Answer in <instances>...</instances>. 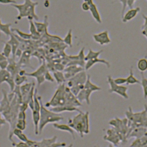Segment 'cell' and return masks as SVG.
<instances>
[{
    "label": "cell",
    "mask_w": 147,
    "mask_h": 147,
    "mask_svg": "<svg viewBox=\"0 0 147 147\" xmlns=\"http://www.w3.org/2000/svg\"><path fill=\"white\" fill-rule=\"evenodd\" d=\"M68 124L83 138L84 134H87L90 132L89 113L79 112L72 118H68Z\"/></svg>",
    "instance_id": "6da1fadb"
},
{
    "label": "cell",
    "mask_w": 147,
    "mask_h": 147,
    "mask_svg": "<svg viewBox=\"0 0 147 147\" xmlns=\"http://www.w3.org/2000/svg\"><path fill=\"white\" fill-rule=\"evenodd\" d=\"M38 5V2H33L32 0H25L22 4L13 3L10 5L16 8L18 12V16L16 17L17 20H20L22 18L27 17L28 20H38V17L35 12V8Z\"/></svg>",
    "instance_id": "7a4b0ae2"
},
{
    "label": "cell",
    "mask_w": 147,
    "mask_h": 147,
    "mask_svg": "<svg viewBox=\"0 0 147 147\" xmlns=\"http://www.w3.org/2000/svg\"><path fill=\"white\" fill-rule=\"evenodd\" d=\"M40 103H41V109H40V119L39 122L38 126V131L39 134H41L44 127L49 123H55L57 122L60 121H62L64 118L60 115V113H55L52 110H48L44 105H43L41 98L38 96Z\"/></svg>",
    "instance_id": "3957f363"
},
{
    "label": "cell",
    "mask_w": 147,
    "mask_h": 147,
    "mask_svg": "<svg viewBox=\"0 0 147 147\" xmlns=\"http://www.w3.org/2000/svg\"><path fill=\"white\" fill-rule=\"evenodd\" d=\"M66 87L67 86L64 83L59 84L51 99L45 104V106L46 107H53L63 106H74L72 105L67 99Z\"/></svg>",
    "instance_id": "277c9868"
},
{
    "label": "cell",
    "mask_w": 147,
    "mask_h": 147,
    "mask_svg": "<svg viewBox=\"0 0 147 147\" xmlns=\"http://www.w3.org/2000/svg\"><path fill=\"white\" fill-rule=\"evenodd\" d=\"M101 88L96 84L92 83L90 80V75H88L87 79L84 84V88L79 92V93L76 96L80 102H83L85 101L87 105L90 104V96L91 94L96 91H99Z\"/></svg>",
    "instance_id": "5b68a950"
},
{
    "label": "cell",
    "mask_w": 147,
    "mask_h": 147,
    "mask_svg": "<svg viewBox=\"0 0 147 147\" xmlns=\"http://www.w3.org/2000/svg\"><path fill=\"white\" fill-rule=\"evenodd\" d=\"M109 123L113 126V128L119 136L121 141L122 142L125 141L127 138V135L129 129L128 126V119L126 118L121 119L116 118L110 121Z\"/></svg>",
    "instance_id": "8992f818"
},
{
    "label": "cell",
    "mask_w": 147,
    "mask_h": 147,
    "mask_svg": "<svg viewBox=\"0 0 147 147\" xmlns=\"http://www.w3.org/2000/svg\"><path fill=\"white\" fill-rule=\"evenodd\" d=\"M107 82L110 86V88L109 90V92L110 93L117 94L126 99H127L129 98V95L127 93L128 88L127 87L116 84L114 82V79H113V78L110 75L107 76Z\"/></svg>",
    "instance_id": "52a82bcc"
},
{
    "label": "cell",
    "mask_w": 147,
    "mask_h": 147,
    "mask_svg": "<svg viewBox=\"0 0 147 147\" xmlns=\"http://www.w3.org/2000/svg\"><path fill=\"white\" fill-rule=\"evenodd\" d=\"M48 70L49 69L47 67L45 60H44L42 62V64H41V65L36 71L30 73L26 72L25 75L27 76L35 78L37 80V87H39L45 80V74Z\"/></svg>",
    "instance_id": "ba28073f"
},
{
    "label": "cell",
    "mask_w": 147,
    "mask_h": 147,
    "mask_svg": "<svg viewBox=\"0 0 147 147\" xmlns=\"http://www.w3.org/2000/svg\"><path fill=\"white\" fill-rule=\"evenodd\" d=\"M88 75H87L84 70L76 74L71 78L67 80V86L69 88L79 85H83L85 84L87 79Z\"/></svg>",
    "instance_id": "9c48e42d"
},
{
    "label": "cell",
    "mask_w": 147,
    "mask_h": 147,
    "mask_svg": "<svg viewBox=\"0 0 147 147\" xmlns=\"http://www.w3.org/2000/svg\"><path fill=\"white\" fill-rule=\"evenodd\" d=\"M0 79L1 84L6 82L9 86L10 92H12L16 87V83L14 82V78L12 76L11 74L6 69H1L0 71Z\"/></svg>",
    "instance_id": "30bf717a"
},
{
    "label": "cell",
    "mask_w": 147,
    "mask_h": 147,
    "mask_svg": "<svg viewBox=\"0 0 147 147\" xmlns=\"http://www.w3.org/2000/svg\"><path fill=\"white\" fill-rule=\"evenodd\" d=\"M103 139L110 142V143L113 144L115 146H117L120 141H121L119 136L114 128L109 129L107 130L106 134L104 136Z\"/></svg>",
    "instance_id": "8fae6325"
},
{
    "label": "cell",
    "mask_w": 147,
    "mask_h": 147,
    "mask_svg": "<svg viewBox=\"0 0 147 147\" xmlns=\"http://www.w3.org/2000/svg\"><path fill=\"white\" fill-rule=\"evenodd\" d=\"M92 37L94 41L101 45H107L111 42V39L109 37L107 30H104L98 34H94Z\"/></svg>",
    "instance_id": "7c38bea8"
},
{
    "label": "cell",
    "mask_w": 147,
    "mask_h": 147,
    "mask_svg": "<svg viewBox=\"0 0 147 147\" xmlns=\"http://www.w3.org/2000/svg\"><path fill=\"white\" fill-rule=\"evenodd\" d=\"M83 67L78 65H70L67 66L63 70V72L66 80L71 78L79 72L83 71Z\"/></svg>",
    "instance_id": "4fadbf2b"
},
{
    "label": "cell",
    "mask_w": 147,
    "mask_h": 147,
    "mask_svg": "<svg viewBox=\"0 0 147 147\" xmlns=\"http://www.w3.org/2000/svg\"><path fill=\"white\" fill-rule=\"evenodd\" d=\"M8 60L9 65L6 69L11 74L12 76L14 78L17 74H18L21 67L18 64V63L16 62L15 59H14L13 57L8 58Z\"/></svg>",
    "instance_id": "5bb4252c"
},
{
    "label": "cell",
    "mask_w": 147,
    "mask_h": 147,
    "mask_svg": "<svg viewBox=\"0 0 147 147\" xmlns=\"http://www.w3.org/2000/svg\"><path fill=\"white\" fill-rule=\"evenodd\" d=\"M140 7H136V8H131L125 13L124 15L122 17V21L123 23H126L128 21L133 20L137 16L138 13L140 11Z\"/></svg>",
    "instance_id": "9a60e30c"
},
{
    "label": "cell",
    "mask_w": 147,
    "mask_h": 147,
    "mask_svg": "<svg viewBox=\"0 0 147 147\" xmlns=\"http://www.w3.org/2000/svg\"><path fill=\"white\" fill-rule=\"evenodd\" d=\"M2 98L0 102V111L1 113L6 111L7 109H9V108L10 107V103L11 102L8 97V94L6 92V90H5L4 89H2Z\"/></svg>",
    "instance_id": "2e32d148"
},
{
    "label": "cell",
    "mask_w": 147,
    "mask_h": 147,
    "mask_svg": "<svg viewBox=\"0 0 147 147\" xmlns=\"http://www.w3.org/2000/svg\"><path fill=\"white\" fill-rule=\"evenodd\" d=\"M96 63H102V64L106 65L107 68L110 67V64L108 61H107L103 59H99V58L97 57V58L90 59V60L87 61L85 64L84 69L86 71L89 70L94 64H95Z\"/></svg>",
    "instance_id": "e0dca14e"
},
{
    "label": "cell",
    "mask_w": 147,
    "mask_h": 147,
    "mask_svg": "<svg viewBox=\"0 0 147 147\" xmlns=\"http://www.w3.org/2000/svg\"><path fill=\"white\" fill-rule=\"evenodd\" d=\"M57 139V137L56 136H54L52 138H43L40 141H35V142L33 145V146H37V147H49L51 146L52 144L56 142V140Z\"/></svg>",
    "instance_id": "ac0fdd59"
},
{
    "label": "cell",
    "mask_w": 147,
    "mask_h": 147,
    "mask_svg": "<svg viewBox=\"0 0 147 147\" xmlns=\"http://www.w3.org/2000/svg\"><path fill=\"white\" fill-rule=\"evenodd\" d=\"M11 47L12 48V57L15 59V54L17 50L18 49L20 46V41L16 36L14 33H12L10 36V39L7 41Z\"/></svg>",
    "instance_id": "d6986e66"
},
{
    "label": "cell",
    "mask_w": 147,
    "mask_h": 147,
    "mask_svg": "<svg viewBox=\"0 0 147 147\" xmlns=\"http://www.w3.org/2000/svg\"><path fill=\"white\" fill-rule=\"evenodd\" d=\"M53 126L57 130L68 132L71 135L72 138L74 140L75 139L74 129H72L68 124H59L57 122H55L53 123Z\"/></svg>",
    "instance_id": "ffe728a7"
},
{
    "label": "cell",
    "mask_w": 147,
    "mask_h": 147,
    "mask_svg": "<svg viewBox=\"0 0 147 147\" xmlns=\"http://www.w3.org/2000/svg\"><path fill=\"white\" fill-rule=\"evenodd\" d=\"M50 110L57 113H61L64 111H78V112H82L77 107L71 106H58V107H51Z\"/></svg>",
    "instance_id": "44dd1931"
},
{
    "label": "cell",
    "mask_w": 147,
    "mask_h": 147,
    "mask_svg": "<svg viewBox=\"0 0 147 147\" xmlns=\"http://www.w3.org/2000/svg\"><path fill=\"white\" fill-rule=\"evenodd\" d=\"M32 52L31 51L26 50L23 52L22 55L18 62L21 67L30 65V57L32 56Z\"/></svg>",
    "instance_id": "7402d4cb"
},
{
    "label": "cell",
    "mask_w": 147,
    "mask_h": 147,
    "mask_svg": "<svg viewBox=\"0 0 147 147\" xmlns=\"http://www.w3.org/2000/svg\"><path fill=\"white\" fill-rule=\"evenodd\" d=\"M147 133V129L144 126H139L134 128L129 135L127 138L130 137H136V138H139Z\"/></svg>",
    "instance_id": "603a6c76"
},
{
    "label": "cell",
    "mask_w": 147,
    "mask_h": 147,
    "mask_svg": "<svg viewBox=\"0 0 147 147\" xmlns=\"http://www.w3.org/2000/svg\"><path fill=\"white\" fill-rule=\"evenodd\" d=\"M34 24L36 26V28L38 32H40L41 35H43L46 32H48L47 28L48 26V16H45L44 17V20L43 22H40L37 21H34Z\"/></svg>",
    "instance_id": "cb8c5ba5"
},
{
    "label": "cell",
    "mask_w": 147,
    "mask_h": 147,
    "mask_svg": "<svg viewBox=\"0 0 147 147\" xmlns=\"http://www.w3.org/2000/svg\"><path fill=\"white\" fill-rule=\"evenodd\" d=\"M29 31L32 35V40L37 41L40 39L42 35L38 32L36 26L33 20H29Z\"/></svg>",
    "instance_id": "d4e9b609"
},
{
    "label": "cell",
    "mask_w": 147,
    "mask_h": 147,
    "mask_svg": "<svg viewBox=\"0 0 147 147\" xmlns=\"http://www.w3.org/2000/svg\"><path fill=\"white\" fill-rule=\"evenodd\" d=\"M89 11H90L93 18L95 20V21L97 23H98L99 24L102 23V18H101L100 13L98 10L96 5L94 3L90 5V9Z\"/></svg>",
    "instance_id": "484cf974"
},
{
    "label": "cell",
    "mask_w": 147,
    "mask_h": 147,
    "mask_svg": "<svg viewBox=\"0 0 147 147\" xmlns=\"http://www.w3.org/2000/svg\"><path fill=\"white\" fill-rule=\"evenodd\" d=\"M130 146H147V133L136 140L130 145Z\"/></svg>",
    "instance_id": "4316f807"
},
{
    "label": "cell",
    "mask_w": 147,
    "mask_h": 147,
    "mask_svg": "<svg viewBox=\"0 0 147 147\" xmlns=\"http://www.w3.org/2000/svg\"><path fill=\"white\" fill-rule=\"evenodd\" d=\"M1 21V32L3 33L5 35L7 36H10V35L13 33V32L11 31V23H3L2 21V19L0 20Z\"/></svg>",
    "instance_id": "83f0119b"
},
{
    "label": "cell",
    "mask_w": 147,
    "mask_h": 147,
    "mask_svg": "<svg viewBox=\"0 0 147 147\" xmlns=\"http://www.w3.org/2000/svg\"><path fill=\"white\" fill-rule=\"evenodd\" d=\"M53 75L55 78V80L56 81V82L59 84H62L65 83V82L67 80L64 72L60 71H54L53 72Z\"/></svg>",
    "instance_id": "f1b7e54d"
},
{
    "label": "cell",
    "mask_w": 147,
    "mask_h": 147,
    "mask_svg": "<svg viewBox=\"0 0 147 147\" xmlns=\"http://www.w3.org/2000/svg\"><path fill=\"white\" fill-rule=\"evenodd\" d=\"M127 85L129 84H141V81L137 79L133 74V71L132 67L130 68L129 75L126 78V83Z\"/></svg>",
    "instance_id": "f546056e"
},
{
    "label": "cell",
    "mask_w": 147,
    "mask_h": 147,
    "mask_svg": "<svg viewBox=\"0 0 147 147\" xmlns=\"http://www.w3.org/2000/svg\"><path fill=\"white\" fill-rule=\"evenodd\" d=\"M137 68L141 72H144L147 70V56L140 59L137 64Z\"/></svg>",
    "instance_id": "4dcf8cb0"
},
{
    "label": "cell",
    "mask_w": 147,
    "mask_h": 147,
    "mask_svg": "<svg viewBox=\"0 0 147 147\" xmlns=\"http://www.w3.org/2000/svg\"><path fill=\"white\" fill-rule=\"evenodd\" d=\"M103 52V50H100L99 51H96L95 52L94 51H92L91 49H90L88 50V52L87 54V55L85 56L84 57V60L86 61L90 60V59H95V58H97L99 57V56Z\"/></svg>",
    "instance_id": "1f68e13d"
},
{
    "label": "cell",
    "mask_w": 147,
    "mask_h": 147,
    "mask_svg": "<svg viewBox=\"0 0 147 147\" xmlns=\"http://www.w3.org/2000/svg\"><path fill=\"white\" fill-rule=\"evenodd\" d=\"M13 135L16 136L20 141L24 142H27L28 141V138L27 136L23 133V131L16 127L13 131Z\"/></svg>",
    "instance_id": "d6a6232c"
},
{
    "label": "cell",
    "mask_w": 147,
    "mask_h": 147,
    "mask_svg": "<svg viewBox=\"0 0 147 147\" xmlns=\"http://www.w3.org/2000/svg\"><path fill=\"white\" fill-rule=\"evenodd\" d=\"M11 31L17 33V34L24 40H31L32 39V35L30 33H27L20 30L17 28H11Z\"/></svg>",
    "instance_id": "836d02e7"
},
{
    "label": "cell",
    "mask_w": 147,
    "mask_h": 147,
    "mask_svg": "<svg viewBox=\"0 0 147 147\" xmlns=\"http://www.w3.org/2000/svg\"><path fill=\"white\" fill-rule=\"evenodd\" d=\"M4 42V47L3 48V51L1 52L4 56H5L7 58H9L11 54H12V48L11 45L7 42Z\"/></svg>",
    "instance_id": "e575fe53"
},
{
    "label": "cell",
    "mask_w": 147,
    "mask_h": 147,
    "mask_svg": "<svg viewBox=\"0 0 147 147\" xmlns=\"http://www.w3.org/2000/svg\"><path fill=\"white\" fill-rule=\"evenodd\" d=\"M72 29H69L64 37V38L63 39V41L64 44H65L67 45H68L69 47H72Z\"/></svg>",
    "instance_id": "d590c367"
},
{
    "label": "cell",
    "mask_w": 147,
    "mask_h": 147,
    "mask_svg": "<svg viewBox=\"0 0 147 147\" xmlns=\"http://www.w3.org/2000/svg\"><path fill=\"white\" fill-rule=\"evenodd\" d=\"M15 83L17 86H21L24 82H27V76L26 75H20L18 74H17L14 77Z\"/></svg>",
    "instance_id": "8d00e7d4"
},
{
    "label": "cell",
    "mask_w": 147,
    "mask_h": 147,
    "mask_svg": "<svg viewBox=\"0 0 147 147\" xmlns=\"http://www.w3.org/2000/svg\"><path fill=\"white\" fill-rule=\"evenodd\" d=\"M141 85L143 89L144 93V98L145 99L147 98V79L144 75V73L141 72Z\"/></svg>",
    "instance_id": "74e56055"
},
{
    "label": "cell",
    "mask_w": 147,
    "mask_h": 147,
    "mask_svg": "<svg viewBox=\"0 0 147 147\" xmlns=\"http://www.w3.org/2000/svg\"><path fill=\"white\" fill-rule=\"evenodd\" d=\"M26 127V122L25 119H18L16 122V127L24 131L25 130Z\"/></svg>",
    "instance_id": "f35d334b"
},
{
    "label": "cell",
    "mask_w": 147,
    "mask_h": 147,
    "mask_svg": "<svg viewBox=\"0 0 147 147\" xmlns=\"http://www.w3.org/2000/svg\"><path fill=\"white\" fill-rule=\"evenodd\" d=\"M117 1H118L119 2H120L122 3V11H121V16L122 17L125 14V11L126 9V7L128 6H127V0H117Z\"/></svg>",
    "instance_id": "ab89813d"
},
{
    "label": "cell",
    "mask_w": 147,
    "mask_h": 147,
    "mask_svg": "<svg viewBox=\"0 0 147 147\" xmlns=\"http://www.w3.org/2000/svg\"><path fill=\"white\" fill-rule=\"evenodd\" d=\"M114 82L118 85H122L126 83V78H117L114 79Z\"/></svg>",
    "instance_id": "60d3db41"
},
{
    "label": "cell",
    "mask_w": 147,
    "mask_h": 147,
    "mask_svg": "<svg viewBox=\"0 0 147 147\" xmlns=\"http://www.w3.org/2000/svg\"><path fill=\"white\" fill-rule=\"evenodd\" d=\"M9 65L8 59L0 61V68L1 69H6Z\"/></svg>",
    "instance_id": "b9f144b4"
},
{
    "label": "cell",
    "mask_w": 147,
    "mask_h": 147,
    "mask_svg": "<svg viewBox=\"0 0 147 147\" xmlns=\"http://www.w3.org/2000/svg\"><path fill=\"white\" fill-rule=\"evenodd\" d=\"M45 80H47L48 82H55V78H53L50 74V72H49V71L48 70L47 71V72L45 73Z\"/></svg>",
    "instance_id": "7bdbcfd3"
},
{
    "label": "cell",
    "mask_w": 147,
    "mask_h": 147,
    "mask_svg": "<svg viewBox=\"0 0 147 147\" xmlns=\"http://www.w3.org/2000/svg\"><path fill=\"white\" fill-rule=\"evenodd\" d=\"M12 145L16 146V147H19V146H22V147H28L29 146L28 144L26 142H24L21 141L20 142H19L18 143H16L15 142L12 143Z\"/></svg>",
    "instance_id": "ee69618b"
},
{
    "label": "cell",
    "mask_w": 147,
    "mask_h": 147,
    "mask_svg": "<svg viewBox=\"0 0 147 147\" xmlns=\"http://www.w3.org/2000/svg\"><path fill=\"white\" fill-rule=\"evenodd\" d=\"M81 7H82V9L83 11H87L90 10V5L88 2H86L83 1V3H82V5H81Z\"/></svg>",
    "instance_id": "f6af8a7d"
},
{
    "label": "cell",
    "mask_w": 147,
    "mask_h": 147,
    "mask_svg": "<svg viewBox=\"0 0 147 147\" xmlns=\"http://www.w3.org/2000/svg\"><path fill=\"white\" fill-rule=\"evenodd\" d=\"M28 106H29L28 103L22 102L21 104H20V107H19L20 111H25L27 110Z\"/></svg>",
    "instance_id": "bcb514c9"
},
{
    "label": "cell",
    "mask_w": 147,
    "mask_h": 147,
    "mask_svg": "<svg viewBox=\"0 0 147 147\" xmlns=\"http://www.w3.org/2000/svg\"><path fill=\"white\" fill-rule=\"evenodd\" d=\"M0 3L3 5H7V4L11 5L13 3H17V2L15 0H0Z\"/></svg>",
    "instance_id": "7dc6e473"
},
{
    "label": "cell",
    "mask_w": 147,
    "mask_h": 147,
    "mask_svg": "<svg viewBox=\"0 0 147 147\" xmlns=\"http://www.w3.org/2000/svg\"><path fill=\"white\" fill-rule=\"evenodd\" d=\"M26 119V113L25 111H20L18 114L17 119Z\"/></svg>",
    "instance_id": "c3c4849f"
},
{
    "label": "cell",
    "mask_w": 147,
    "mask_h": 147,
    "mask_svg": "<svg viewBox=\"0 0 147 147\" xmlns=\"http://www.w3.org/2000/svg\"><path fill=\"white\" fill-rule=\"evenodd\" d=\"M66 146V143L65 142H55L53 144H52L51 146H54V147H58V146Z\"/></svg>",
    "instance_id": "681fc988"
},
{
    "label": "cell",
    "mask_w": 147,
    "mask_h": 147,
    "mask_svg": "<svg viewBox=\"0 0 147 147\" xmlns=\"http://www.w3.org/2000/svg\"><path fill=\"white\" fill-rule=\"evenodd\" d=\"M23 52H24V51H23L21 49H20V48H18V49L17 50V51H16V52L15 56L20 59V58L21 57V56H22Z\"/></svg>",
    "instance_id": "f907efd6"
},
{
    "label": "cell",
    "mask_w": 147,
    "mask_h": 147,
    "mask_svg": "<svg viewBox=\"0 0 147 147\" xmlns=\"http://www.w3.org/2000/svg\"><path fill=\"white\" fill-rule=\"evenodd\" d=\"M142 18H144V22L143 25H142V26H141V29H144V28L147 27V16H145V15H144V14H142Z\"/></svg>",
    "instance_id": "816d5d0a"
},
{
    "label": "cell",
    "mask_w": 147,
    "mask_h": 147,
    "mask_svg": "<svg viewBox=\"0 0 147 147\" xmlns=\"http://www.w3.org/2000/svg\"><path fill=\"white\" fill-rule=\"evenodd\" d=\"M7 122V120L2 115H1V119H0V125H1V126H2L3 125H5Z\"/></svg>",
    "instance_id": "f5cc1de1"
},
{
    "label": "cell",
    "mask_w": 147,
    "mask_h": 147,
    "mask_svg": "<svg viewBox=\"0 0 147 147\" xmlns=\"http://www.w3.org/2000/svg\"><path fill=\"white\" fill-rule=\"evenodd\" d=\"M137 0H127V6L130 7V9L133 8V5Z\"/></svg>",
    "instance_id": "db71d44e"
},
{
    "label": "cell",
    "mask_w": 147,
    "mask_h": 147,
    "mask_svg": "<svg viewBox=\"0 0 147 147\" xmlns=\"http://www.w3.org/2000/svg\"><path fill=\"white\" fill-rule=\"evenodd\" d=\"M142 34L147 39V27L142 29Z\"/></svg>",
    "instance_id": "11a10c76"
},
{
    "label": "cell",
    "mask_w": 147,
    "mask_h": 147,
    "mask_svg": "<svg viewBox=\"0 0 147 147\" xmlns=\"http://www.w3.org/2000/svg\"><path fill=\"white\" fill-rule=\"evenodd\" d=\"M83 1L86 2H88L90 5H91V4H92V3H94L93 0H83Z\"/></svg>",
    "instance_id": "9f6ffc18"
}]
</instances>
